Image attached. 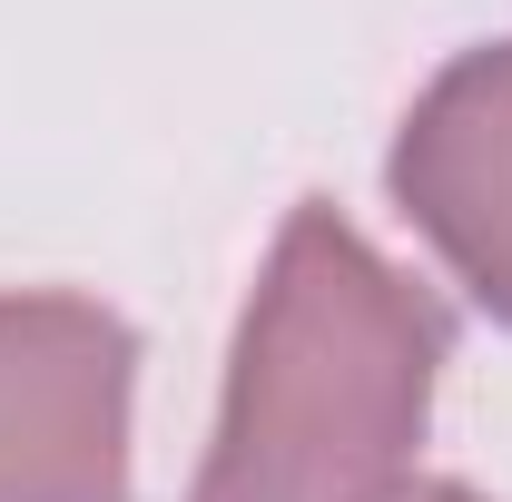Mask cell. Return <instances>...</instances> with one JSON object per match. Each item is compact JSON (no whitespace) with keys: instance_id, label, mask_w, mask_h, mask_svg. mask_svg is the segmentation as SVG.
<instances>
[{"instance_id":"6da1fadb","label":"cell","mask_w":512,"mask_h":502,"mask_svg":"<svg viewBox=\"0 0 512 502\" xmlns=\"http://www.w3.org/2000/svg\"><path fill=\"white\" fill-rule=\"evenodd\" d=\"M453 355L444 306L325 197H296L217 394L188 502H375L404 483Z\"/></svg>"},{"instance_id":"7a4b0ae2","label":"cell","mask_w":512,"mask_h":502,"mask_svg":"<svg viewBox=\"0 0 512 502\" xmlns=\"http://www.w3.org/2000/svg\"><path fill=\"white\" fill-rule=\"evenodd\" d=\"M138 335L99 296H0V502H128Z\"/></svg>"},{"instance_id":"3957f363","label":"cell","mask_w":512,"mask_h":502,"mask_svg":"<svg viewBox=\"0 0 512 502\" xmlns=\"http://www.w3.org/2000/svg\"><path fill=\"white\" fill-rule=\"evenodd\" d=\"M384 188L453 266V286L493 325H512V40L434 69V89L394 128Z\"/></svg>"},{"instance_id":"277c9868","label":"cell","mask_w":512,"mask_h":502,"mask_svg":"<svg viewBox=\"0 0 512 502\" xmlns=\"http://www.w3.org/2000/svg\"><path fill=\"white\" fill-rule=\"evenodd\" d=\"M375 502H483L473 483H394V493H375Z\"/></svg>"}]
</instances>
